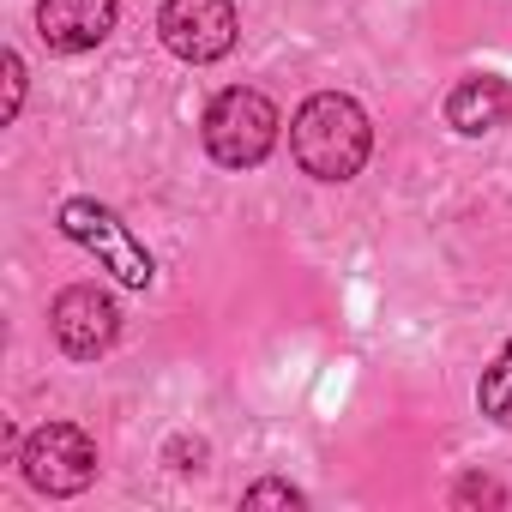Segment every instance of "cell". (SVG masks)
Here are the masks:
<instances>
[{
  "label": "cell",
  "mask_w": 512,
  "mask_h": 512,
  "mask_svg": "<svg viewBox=\"0 0 512 512\" xmlns=\"http://www.w3.org/2000/svg\"><path fill=\"white\" fill-rule=\"evenodd\" d=\"M290 151L302 163V175L314 181H350L362 175L368 151H374V127H368V109L344 91H320L296 109L290 121Z\"/></svg>",
  "instance_id": "6da1fadb"
},
{
  "label": "cell",
  "mask_w": 512,
  "mask_h": 512,
  "mask_svg": "<svg viewBox=\"0 0 512 512\" xmlns=\"http://www.w3.org/2000/svg\"><path fill=\"white\" fill-rule=\"evenodd\" d=\"M278 103L253 85H235L223 91L211 109H205V151L223 163V169H260L278 145Z\"/></svg>",
  "instance_id": "7a4b0ae2"
},
{
  "label": "cell",
  "mask_w": 512,
  "mask_h": 512,
  "mask_svg": "<svg viewBox=\"0 0 512 512\" xmlns=\"http://www.w3.org/2000/svg\"><path fill=\"white\" fill-rule=\"evenodd\" d=\"M61 235L67 241H79L85 253H97V260L127 284V290H151V278H157V260L145 253V241L103 205V199H67L61 205Z\"/></svg>",
  "instance_id": "3957f363"
},
{
  "label": "cell",
  "mask_w": 512,
  "mask_h": 512,
  "mask_svg": "<svg viewBox=\"0 0 512 512\" xmlns=\"http://www.w3.org/2000/svg\"><path fill=\"white\" fill-rule=\"evenodd\" d=\"M19 464H25V482L37 494H85L97 482V440L79 428V422H43L25 446H19Z\"/></svg>",
  "instance_id": "277c9868"
},
{
  "label": "cell",
  "mask_w": 512,
  "mask_h": 512,
  "mask_svg": "<svg viewBox=\"0 0 512 512\" xmlns=\"http://www.w3.org/2000/svg\"><path fill=\"white\" fill-rule=\"evenodd\" d=\"M157 37L175 61L187 67H211L235 49L241 37V19L229 0H163V13H157Z\"/></svg>",
  "instance_id": "5b68a950"
},
{
  "label": "cell",
  "mask_w": 512,
  "mask_h": 512,
  "mask_svg": "<svg viewBox=\"0 0 512 512\" xmlns=\"http://www.w3.org/2000/svg\"><path fill=\"white\" fill-rule=\"evenodd\" d=\"M49 332H55V344H61L73 362H97V356L121 338V314H115V302H109L97 284H73V290H61L55 308H49Z\"/></svg>",
  "instance_id": "8992f818"
},
{
  "label": "cell",
  "mask_w": 512,
  "mask_h": 512,
  "mask_svg": "<svg viewBox=\"0 0 512 512\" xmlns=\"http://www.w3.org/2000/svg\"><path fill=\"white\" fill-rule=\"evenodd\" d=\"M115 0H37V37L55 55H85L115 31Z\"/></svg>",
  "instance_id": "52a82bcc"
},
{
  "label": "cell",
  "mask_w": 512,
  "mask_h": 512,
  "mask_svg": "<svg viewBox=\"0 0 512 512\" xmlns=\"http://www.w3.org/2000/svg\"><path fill=\"white\" fill-rule=\"evenodd\" d=\"M446 127L464 133V139L494 133V127H512V79H494V73L458 79L452 97H446Z\"/></svg>",
  "instance_id": "ba28073f"
},
{
  "label": "cell",
  "mask_w": 512,
  "mask_h": 512,
  "mask_svg": "<svg viewBox=\"0 0 512 512\" xmlns=\"http://www.w3.org/2000/svg\"><path fill=\"white\" fill-rule=\"evenodd\" d=\"M476 410L488 416V422H512V338H506V350L482 368V386H476Z\"/></svg>",
  "instance_id": "9c48e42d"
},
{
  "label": "cell",
  "mask_w": 512,
  "mask_h": 512,
  "mask_svg": "<svg viewBox=\"0 0 512 512\" xmlns=\"http://www.w3.org/2000/svg\"><path fill=\"white\" fill-rule=\"evenodd\" d=\"M241 506L247 512H260V506H302V488H290V482H253L241 494Z\"/></svg>",
  "instance_id": "30bf717a"
},
{
  "label": "cell",
  "mask_w": 512,
  "mask_h": 512,
  "mask_svg": "<svg viewBox=\"0 0 512 512\" xmlns=\"http://www.w3.org/2000/svg\"><path fill=\"white\" fill-rule=\"evenodd\" d=\"M19 103H25V61L7 49V109H0V121H19Z\"/></svg>",
  "instance_id": "8fae6325"
},
{
  "label": "cell",
  "mask_w": 512,
  "mask_h": 512,
  "mask_svg": "<svg viewBox=\"0 0 512 512\" xmlns=\"http://www.w3.org/2000/svg\"><path fill=\"white\" fill-rule=\"evenodd\" d=\"M458 500H464V506H470V500L500 506V482H494V476H464V482H458Z\"/></svg>",
  "instance_id": "7c38bea8"
}]
</instances>
